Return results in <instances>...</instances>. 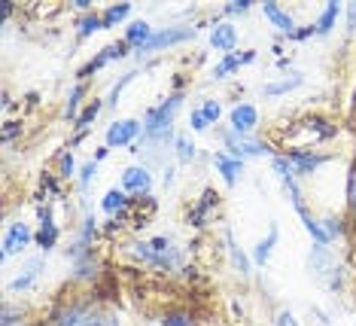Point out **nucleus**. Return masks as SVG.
<instances>
[{
	"mask_svg": "<svg viewBox=\"0 0 356 326\" xmlns=\"http://www.w3.org/2000/svg\"><path fill=\"white\" fill-rule=\"evenodd\" d=\"M128 13H131V3H113V6H107V10L101 13L104 28H116L122 19H128Z\"/></svg>",
	"mask_w": 356,
	"mask_h": 326,
	"instance_id": "nucleus-23",
	"label": "nucleus"
},
{
	"mask_svg": "<svg viewBox=\"0 0 356 326\" xmlns=\"http://www.w3.org/2000/svg\"><path fill=\"white\" fill-rule=\"evenodd\" d=\"M307 37H314V24H305V28H298L293 40H307Z\"/></svg>",
	"mask_w": 356,
	"mask_h": 326,
	"instance_id": "nucleus-40",
	"label": "nucleus"
},
{
	"mask_svg": "<svg viewBox=\"0 0 356 326\" xmlns=\"http://www.w3.org/2000/svg\"><path fill=\"white\" fill-rule=\"evenodd\" d=\"M222 143H225V153L238 159H262V156H271V146L265 141H256L250 134H234V132H225L222 134Z\"/></svg>",
	"mask_w": 356,
	"mask_h": 326,
	"instance_id": "nucleus-3",
	"label": "nucleus"
},
{
	"mask_svg": "<svg viewBox=\"0 0 356 326\" xmlns=\"http://www.w3.org/2000/svg\"><path fill=\"white\" fill-rule=\"evenodd\" d=\"M286 159H289V165H293L296 177L314 174L320 165H326V162H329V156H323V153H314V150H293V153H286Z\"/></svg>",
	"mask_w": 356,
	"mask_h": 326,
	"instance_id": "nucleus-7",
	"label": "nucleus"
},
{
	"mask_svg": "<svg viewBox=\"0 0 356 326\" xmlns=\"http://www.w3.org/2000/svg\"><path fill=\"white\" fill-rule=\"evenodd\" d=\"M134 254L140 256L143 263L159 265V268H177V265L183 263L180 250H177L168 238H152L147 244H134Z\"/></svg>",
	"mask_w": 356,
	"mask_h": 326,
	"instance_id": "nucleus-2",
	"label": "nucleus"
},
{
	"mask_svg": "<svg viewBox=\"0 0 356 326\" xmlns=\"http://www.w3.org/2000/svg\"><path fill=\"white\" fill-rule=\"evenodd\" d=\"M250 61H256V52H253V49H250V52H244V55H238V52H232V55H222V61L216 64L210 77H213V79H229L232 73L241 68V64H250Z\"/></svg>",
	"mask_w": 356,
	"mask_h": 326,
	"instance_id": "nucleus-17",
	"label": "nucleus"
},
{
	"mask_svg": "<svg viewBox=\"0 0 356 326\" xmlns=\"http://www.w3.org/2000/svg\"><path fill=\"white\" fill-rule=\"evenodd\" d=\"M92 326H122V320L113 311H92Z\"/></svg>",
	"mask_w": 356,
	"mask_h": 326,
	"instance_id": "nucleus-29",
	"label": "nucleus"
},
{
	"mask_svg": "<svg viewBox=\"0 0 356 326\" xmlns=\"http://www.w3.org/2000/svg\"><path fill=\"white\" fill-rule=\"evenodd\" d=\"M323 229L329 232V238H335V235H344V223L338 217H326L323 219Z\"/></svg>",
	"mask_w": 356,
	"mask_h": 326,
	"instance_id": "nucleus-34",
	"label": "nucleus"
},
{
	"mask_svg": "<svg viewBox=\"0 0 356 326\" xmlns=\"http://www.w3.org/2000/svg\"><path fill=\"white\" fill-rule=\"evenodd\" d=\"M31 238H34V232H31L28 223H22V219L10 223V226H6V235H3V259L22 254V250L31 244Z\"/></svg>",
	"mask_w": 356,
	"mask_h": 326,
	"instance_id": "nucleus-6",
	"label": "nucleus"
},
{
	"mask_svg": "<svg viewBox=\"0 0 356 326\" xmlns=\"http://www.w3.org/2000/svg\"><path fill=\"white\" fill-rule=\"evenodd\" d=\"M338 15H341V3H338V0H329V3L323 6L320 19L314 22V37H329L332 31L338 28Z\"/></svg>",
	"mask_w": 356,
	"mask_h": 326,
	"instance_id": "nucleus-15",
	"label": "nucleus"
},
{
	"mask_svg": "<svg viewBox=\"0 0 356 326\" xmlns=\"http://www.w3.org/2000/svg\"><path fill=\"white\" fill-rule=\"evenodd\" d=\"M83 92H86V86H83V83L74 86V92L67 95V104H64V116L74 119V122H76V110H79V98H83Z\"/></svg>",
	"mask_w": 356,
	"mask_h": 326,
	"instance_id": "nucleus-26",
	"label": "nucleus"
},
{
	"mask_svg": "<svg viewBox=\"0 0 356 326\" xmlns=\"http://www.w3.org/2000/svg\"><path fill=\"white\" fill-rule=\"evenodd\" d=\"M225 241H229V254H232V263H234V268H238V272H241V278H250V256H247L244 250L238 247V241H234L232 229L225 232Z\"/></svg>",
	"mask_w": 356,
	"mask_h": 326,
	"instance_id": "nucleus-21",
	"label": "nucleus"
},
{
	"mask_svg": "<svg viewBox=\"0 0 356 326\" xmlns=\"http://www.w3.org/2000/svg\"><path fill=\"white\" fill-rule=\"evenodd\" d=\"M101 110H104V104H101V101H92V104H88V107L76 116V128H79V132H83V128H88V122H92V119H98V113H101Z\"/></svg>",
	"mask_w": 356,
	"mask_h": 326,
	"instance_id": "nucleus-27",
	"label": "nucleus"
},
{
	"mask_svg": "<svg viewBox=\"0 0 356 326\" xmlns=\"http://www.w3.org/2000/svg\"><path fill=\"white\" fill-rule=\"evenodd\" d=\"M15 132H19V122H6V128H3V141H10Z\"/></svg>",
	"mask_w": 356,
	"mask_h": 326,
	"instance_id": "nucleus-41",
	"label": "nucleus"
},
{
	"mask_svg": "<svg viewBox=\"0 0 356 326\" xmlns=\"http://www.w3.org/2000/svg\"><path fill=\"white\" fill-rule=\"evenodd\" d=\"M161 326H198V323L192 320L189 314H183V311H174V314H165V317H161Z\"/></svg>",
	"mask_w": 356,
	"mask_h": 326,
	"instance_id": "nucleus-30",
	"label": "nucleus"
},
{
	"mask_svg": "<svg viewBox=\"0 0 356 326\" xmlns=\"http://www.w3.org/2000/svg\"><path fill=\"white\" fill-rule=\"evenodd\" d=\"M37 244L49 254V250L58 244V226H55V219H52V210L49 208H43L40 210V232H37Z\"/></svg>",
	"mask_w": 356,
	"mask_h": 326,
	"instance_id": "nucleus-16",
	"label": "nucleus"
},
{
	"mask_svg": "<svg viewBox=\"0 0 356 326\" xmlns=\"http://www.w3.org/2000/svg\"><path fill=\"white\" fill-rule=\"evenodd\" d=\"M250 6H253V0H232V3H225L222 6V13L225 15H244V13H250Z\"/></svg>",
	"mask_w": 356,
	"mask_h": 326,
	"instance_id": "nucleus-33",
	"label": "nucleus"
},
{
	"mask_svg": "<svg viewBox=\"0 0 356 326\" xmlns=\"http://www.w3.org/2000/svg\"><path fill=\"white\" fill-rule=\"evenodd\" d=\"M201 113H204V119L210 122V125H213V122L216 119H220L222 116V104L220 101H204V104H201V107H198Z\"/></svg>",
	"mask_w": 356,
	"mask_h": 326,
	"instance_id": "nucleus-31",
	"label": "nucleus"
},
{
	"mask_svg": "<svg viewBox=\"0 0 356 326\" xmlns=\"http://www.w3.org/2000/svg\"><path fill=\"white\" fill-rule=\"evenodd\" d=\"M98 174V162H86L83 171H79V189H88V183H92V177Z\"/></svg>",
	"mask_w": 356,
	"mask_h": 326,
	"instance_id": "nucleus-32",
	"label": "nucleus"
},
{
	"mask_svg": "<svg viewBox=\"0 0 356 326\" xmlns=\"http://www.w3.org/2000/svg\"><path fill=\"white\" fill-rule=\"evenodd\" d=\"M122 189H125V192H149V189H152V174H149V168H140V165L125 168V174H122Z\"/></svg>",
	"mask_w": 356,
	"mask_h": 326,
	"instance_id": "nucleus-12",
	"label": "nucleus"
},
{
	"mask_svg": "<svg viewBox=\"0 0 356 326\" xmlns=\"http://www.w3.org/2000/svg\"><path fill=\"white\" fill-rule=\"evenodd\" d=\"M76 28H79V37H88V34H95V31H101L104 28L101 13H86L83 19L76 22Z\"/></svg>",
	"mask_w": 356,
	"mask_h": 326,
	"instance_id": "nucleus-24",
	"label": "nucleus"
},
{
	"mask_svg": "<svg viewBox=\"0 0 356 326\" xmlns=\"http://www.w3.org/2000/svg\"><path fill=\"white\" fill-rule=\"evenodd\" d=\"M277 241H280V229H277V223H271L268 235H265V238L253 247V263L256 265H268V259L274 254V247H277Z\"/></svg>",
	"mask_w": 356,
	"mask_h": 326,
	"instance_id": "nucleus-18",
	"label": "nucleus"
},
{
	"mask_svg": "<svg viewBox=\"0 0 356 326\" xmlns=\"http://www.w3.org/2000/svg\"><path fill=\"white\" fill-rule=\"evenodd\" d=\"M189 125H192V132H204V128L210 125V122L204 119V113H201V110H192V116H189Z\"/></svg>",
	"mask_w": 356,
	"mask_h": 326,
	"instance_id": "nucleus-36",
	"label": "nucleus"
},
{
	"mask_svg": "<svg viewBox=\"0 0 356 326\" xmlns=\"http://www.w3.org/2000/svg\"><path fill=\"white\" fill-rule=\"evenodd\" d=\"M125 205H128L125 189H110L107 195H104V201H101V208L107 210V214H113V210H122Z\"/></svg>",
	"mask_w": 356,
	"mask_h": 326,
	"instance_id": "nucleus-25",
	"label": "nucleus"
},
{
	"mask_svg": "<svg viewBox=\"0 0 356 326\" xmlns=\"http://www.w3.org/2000/svg\"><path fill=\"white\" fill-rule=\"evenodd\" d=\"M107 153H110V146H101L98 153H95V162H101V159H107Z\"/></svg>",
	"mask_w": 356,
	"mask_h": 326,
	"instance_id": "nucleus-42",
	"label": "nucleus"
},
{
	"mask_svg": "<svg viewBox=\"0 0 356 326\" xmlns=\"http://www.w3.org/2000/svg\"><path fill=\"white\" fill-rule=\"evenodd\" d=\"M347 199H350V208L356 214V168H350V183H347Z\"/></svg>",
	"mask_w": 356,
	"mask_h": 326,
	"instance_id": "nucleus-38",
	"label": "nucleus"
},
{
	"mask_svg": "<svg viewBox=\"0 0 356 326\" xmlns=\"http://www.w3.org/2000/svg\"><path fill=\"white\" fill-rule=\"evenodd\" d=\"M274 326H298V320L289 308H283V311H277V317H274Z\"/></svg>",
	"mask_w": 356,
	"mask_h": 326,
	"instance_id": "nucleus-35",
	"label": "nucleus"
},
{
	"mask_svg": "<svg viewBox=\"0 0 356 326\" xmlns=\"http://www.w3.org/2000/svg\"><path fill=\"white\" fill-rule=\"evenodd\" d=\"M58 326H92V308L88 305H74L61 314Z\"/></svg>",
	"mask_w": 356,
	"mask_h": 326,
	"instance_id": "nucleus-20",
	"label": "nucleus"
},
{
	"mask_svg": "<svg viewBox=\"0 0 356 326\" xmlns=\"http://www.w3.org/2000/svg\"><path fill=\"white\" fill-rule=\"evenodd\" d=\"M76 171V159H74V153H64L61 156V174L64 177H70Z\"/></svg>",
	"mask_w": 356,
	"mask_h": 326,
	"instance_id": "nucleus-37",
	"label": "nucleus"
},
{
	"mask_svg": "<svg viewBox=\"0 0 356 326\" xmlns=\"http://www.w3.org/2000/svg\"><path fill=\"white\" fill-rule=\"evenodd\" d=\"M140 132H143L140 119H116V122H110L104 137H107V146H131Z\"/></svg>",
	"mask_w": 356,
	"mask_h": 326,
	"instance_id": "nucleus-5",
	"label": "nucleus"
},
{
	"mask_svg": "<svg viewBox=\"0 0 356 326\" xmlns=\"http://www.w3.org/2000/svg\"><path fill=\"white\" fill-rule=\"evenodd\" d=\"M213 165L222 174L225 186H234V183H238V177H244V159L232 156V153H225V150H216L213 153Z\"/></svg>",
	"mask_w": 356,
	"mask_h": 326,
	"instance_id": "nucleus-10",
	"label": "nucleus"
},
{
	"mask_svg": "<svg viewBox=\"0 0 356 326\" xmlns=\"http://www.w3.org/2000/svg\"><path fill=\"white\" fill-rule=\"evenodd\" d=\"M210 46L222 55H232L234 46H238V28H234L232 22H216L213 28H210Z\"/></svg>",
	"mask_w": 356,
	"mask_h": 326,
	"instance_id": "nucleus-9",
	"label": "nucleus"
},
{
	"mask_svg": "<svg viewBox=\"0 0 356 326\" xmlns=\"http://www.w3.org/2000/svg\"><path fill=\"white\" fill-rule=\"evenodd\" d=\"M125 49H128V43H125V40H122V43H113V46H107V49H104V52L101 55H95V59L92 61H88L86 64V68L83 70H79L76 73V79H86L88 77V73H95V70H101L104 68V64H107V61H113V59H125Z\"/></svg>",
	"mask_w": 356,
	"mask_h": 326,
	"instance_id": "nucleus-13",
	"label": "nucleus"
},
{
	"mask_svg": "<svg viewBox=\"0 0 356 326\" xmlns=\"http://www.w3.org/2000/svg\"><path fill=\"white\" fill-rule=\"evenodd\" d=\"M262 13H265V19H268L274 28L280 31V34L296 37V31H298V28H296V19H293V15H289L286 10H280L274 0H265V3H262Z\"/></svg>",
	"mask_w": 356,
	"mask_h": 326,
	"instance_id": "nucleus-11",
	"label": "nucleus"
},
{
	"mask_svg": "<svg viewBox=\"0 0 356 326\" xmlns=\"http://www.w3.org/2000/svg\"><path fill=\"white\" fill-rule=\"evenodd\" d=\"M302 83H305V77H302V73H289V77H286V79H280V83H268V86L262 88V92L268 95V98H277V95L293 92V88H298Z\"/></svg>",
	"mask_w": 356,
	"mask_h": 326,
	"instance_id": "nucleus-22",
	"label": "nucleus"
},
{
	"mask_svg": "<svg viewBox=\"0 0 356 326\" xmlns=\"http://www.w3.org/2000/svg\"><path fill=\"white\" fill-rule=\"evenodd\" d=\"M195 31H198V28H159L156 34L147 40V43L137 49V52H140V55H149V52H159V49H165V46L186 43V40L195 37Z\"/></svg>",
	"mask_w": 356,
	"mask_h": 326,
	"instance_id": "nucleus-4",
	"label": "nucleus"
},
{
	"mask_svg": "<svg viewBox=\"0 0 356 326\" xmlns=\"http://www.w3.org/2000/svg\"><path fill=\"white\" fill-rule=\"evenodd\" d=\"M183 92H174L168 95L159 107H149L143 113V137L147 141H168L171 137V125H174V116L177 110L183 107Z\"/></svg>",
	"mask_w": 356,
	"mask_h": 326,
	"instance_id": "nucleus-1",
	"label": "nucleus"
},
{
	"mask_svg": "<svg viewBox=\"0 0 356 326\" xmlns=\"http://www.w3.org/2000/svg\"><path fill=\"white\" fill-rule=\"evenodd\" d=\"M152 34H156V28H152L147 19H137V22H131V24L125 28V43L134 46V49H140Z\"/></svg>",
	"mask_w": 356,
	"mask_h": 326,
	"instance_id": "nucleus-19",
	"label": "nucleus"
},
{
	"mask_svg": "<svg viewBox=\"0 0 356 326\" xmlns=\"http://www.w3.org/2000/svg\"><path fill=\"white\" fill-rule=\"evenodd\" d=\"M347 31H350V34L356 31V3L347 6Z\"/></svg>",
	"mask_w": 356,
	"mask_h": 326,
	"instance_id": "nucleus-39",
	"label": "nucleus"
},
{
	"mask_svg": "<svg viewBox=\"0 0 356 326\" xmlns=\"http://www.w3.org/2000/svg\"><path fill=\"white\" fill-rule=\"evenodd\" d=\"M229 122H232V132L234 134H250L259 125V110L253 104H234L229 110Z\"/></svg>",
	"mask_w": 356,
	"mask_h": 326,
	"instance_id": "nucleus-8",
	"label": "nucleus"
},
{
	"mask_svg": "<svg viewBox=\"0 0 356 326\" xmlns=\"http://www.w3.org/2000/svg\"><path fill=\"white\" fill-rule=\"evenodd\" d=\"M40 272H43V259L34 256V259H28L25 265H22V272L15 274V278L10 281V293H19V290H31V284H34L40 278Z\"/></svg>",
	"mask_w": 356,
	"mask_h": 326,
	"instance_id": "nucleus-14",
	"label": "nucleus"
},
{
	"mask_svg": "<svg viewBox=\"0 0 356 326\" xmlns=\"http://www.w3.org/2000/svg\"><path fill=\"white\" fill-rule=\"evenodd\" d=\"M174 146H177V159H180V162H192V159H195V143H192L186 134L177 137Z\"/></svg>",
	"mask_w": 356,
	"mask_h": 326,
	"instance_id": "nucleus-28",
	"label": "nucleus"
}]
</instances>
